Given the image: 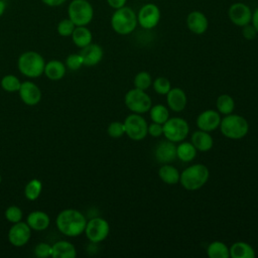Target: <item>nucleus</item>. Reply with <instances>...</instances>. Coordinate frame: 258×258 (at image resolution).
Segmentation results:
<instances>
[{"instance_id":"obj_11","label":"nucleus","mask_w":258,"mask_h":258,"mask_svg":"<svg viewBox=\"0 0 258 258\" xmlns=\"http://www.w3.org/2000/svg\"><path fill=\"white\" fill-rule=\"evenodd\" d=\"M160 20V10L153 3L144 4L138 11L137 22L144 29L154 28Z\"/></svg>"},{"instance_id":"obj_9","label":"nucleus","mask_w":258,"mask_h":258,"mask_svg":"<svg viewBox=\"0 0 258 258\" xmlns=\"http://www.w3.org/2000/svg\"><path fill=\"white\" fill-rule=\"evenodd\" d=\"M125 134L134 141L143 140L147 136L148 124L141 114L132 113L124 120Z\"/></svg>"},{"instance_id":"obj_29","label":"nucleus","mask_w":258,"mask_h":258,"mask_svg":"<svg viewBox=\"0 0 258 258\" xmlns=\"http://www.w3.org/2000/svg\"><path fill=\"white\" fill-rule=\"evenodd\" d=\"M216 106L218 112L222 115H229L233 113L235 109V101L234 99L228 94H222L217 98Z\"/></svg>"},{"instance_id":"obj_42","label":"nucleus","mask_w":258,"mask_h":258,"mask_svg":"<svg viewBox=\"0 0 258 258\" xmlns=\"http://www.w3.org/2000/svg\"><path fill=\"white\" fill-rule=\"evenodd\" d=\"M40 1L48 7H59L67 2V0H40Z\"/></svg>"},{"instance_id":"obj_20","label":"nucleus","mask_w":258,"mask_h":258,"mask_svg":"<svg viewBox=\"0 0 258 258\" xmlns=\"http://www.w3.org/2000/svg\"><path fill=\"white\" fill-rule=\"evenodd\" d=\"M26 223L33 231H44L50 224V218L45 212L37 210L28 214Z\"/></svg>"},{"instance_id":"obj_24","label":"nucleus","mask_w":258,"mask_h":258,"mask_svg":"<svg viewBox=\"0 0 258 258\" xmlns=\"http://www.w3.org/2000/svg\"><path fill=\"white\" fill-rule=\"evenodd\" d=\"M71 37L74 44L80 48L87 46L93 40V34L87 26H76Z\"/></svg>"},{"instance_id":"obj_44","label":"nucleus","mask_w":258,"mask_h":258,"mask_svg":"<svg viewBox=\"0 0 258 258\" xmlns=\"http://www.w3.org/2000/svg\"><path fill=\"white\" fill-rule=\"evenodd\" d=\"M251 22H252V25L254 26V28L256 29V31L258 33V8H256L254 10V12H252Z\"/></svg>"},{"instance_id":"obj_43","label":"nucleus","mask_w":258,"mask_h":258,"mask_svg":"<svg viewBox=\"0 0 258 258\" xmlns=\"http://www.w3.org/2000/svg\"><path fill=\"white\" fill-rule=\"evenodd\" d=\"M108 5L114 9H119L123 6H125L127 0H106Z\"/></svg>"},{"instance_id":"obj_19","label":"nucleus","mask_w":258,"mask_h":258,"mask_svg":"<svg viewBox=\"0 0 258 258\" xmlns=\"http://www.w3.org/2000/svg\"><path fill=\"white\" fill-rule=\"evenodd\" d=\"M186 26L195 34H203L207 31L209 21L201 11H192L186 17Z\"/></svg>"},{"instance_id":"obj_18","label":"nucleus","mask_w":258,"mask_h":258,"mask_svg":"<svg viewBox=\"0 0 258 258\" xmlns=\"http://www.w3.org/2000/svg\"><path fill=\"white\" fill-rule=\"evenodd\" d=\"M166 103L173 112H181L187 104L186 94L180 88H171L166 94Z\"/></svg>"},{"instance_id":"obj_4","label":"nucleus","mask_w":258,"mask_h":258,"mask_svg":"<svg viewBox=\"0 0 258 258\" xmlns=\"http://www.w3.org/2000/svg\"><path fill=\"white\" fill-rule=\"evenodd\" d=\"M219 128L225 137L238 140L247 135L249 131V124L243 116L231 113L229 115H225L221 120Z\"/></svg>"},{"instance_id":"obj_2","label":"nucleus","mask_w":258,"mask_h":258,"mask_svg":"<svg viewBox=\"0 0 258 258\" xmlns=\"http://www.w3.org/2000/svg\"><path fill=\"white\" fill-rule=\"evenodd\" d=\"M210 177L209 168L202 163H195L183 169L179 176V182L186 190L202 188Z\"/></svg>"},{"instance_id":"obj_3","label":"nucleus","mask_w":258,"mask_h":258,"mask_svg":"<svg viewBox=\"0 0 258 258\" xmlns=\"http://www.w3.org/2000/svg\"><path fill=\"white\" fill-rule=\"evenodd\" d=\"M45 60L43 56L34 50L22 52L17 59L18 71L29 79H35L43 75Z\"/></svg>"},{"instance_id":"obj_13","label":"nucleus","mask_w":258,"mask_h":258,"mask_svg":"<svg viewBox=\"0 0 258 258\" xmlns=\"http://www.w3.org/2000/svg\"><path fill=\"white\" fill-rule=\"evenodd\" d=\"M228 16L232 23L237 26H245L251 22L252 11L248 5L242 2L234 3L228 10Z\"/></svg>"},{"instance_id":"obj_5","label":"nucleus","mask_w":258,"mask_h":258,"mask_svg":"<svg viewBox=\"0 0 258 258\" xmlns=\"http://www.w3.org/2000/svg\"><path fill=\"white\" fill-rule=\"evenodd\" d=\"M137 23V15L127 6L115 9V12L111 16V26L113 30L121 35H127L133 32Z\"/></svg>"},{"instance_id":"obj_26","label":"nucleus","mask_w":258,"mask_h":258,"mask_svg":"<svg viewBox=\"0 0 258 258\" xmlns=\"http://www.w3.org/2000/svg\"><path fill=\"white\" fill-rule=\"evenodd\" d=\"M158 176L166 184H176L179 182L180 172L171 163H166L158 169Z\"/></svg>"},{"instance_id":"obj_1","label":"nucleus","mask_w":258,"mask_h":258,"mask_svg":"<svg viewBox=\"0 0 258 258\" xmlns=\"http://www.w3.org/2000/svg\"><path fill=\"white\" fill-rule=\"evenodd\" d=\"M58 231L68 237H78L84 233L87 219L76 209H66L58 213L55 219Z\"/></svg>"},{"instance_id":"obj_8","label":"nucleus","mask_w":258,"mask_h":258,"mask_svg":"<svg viewBox=\"0 0 258 258\" xmlns=\"http://www.w3.org/2000/svg\"><path fill=\"white\" fill-rule=\"evenodd\" d=\"M163 135L171 142L179 143L183 141L189 132V126L187 122L180 117L168 118L167 121L162 124Z\"/></svg>"},{"instance_id":"obj_15","label":"nucleus","mask_w":258,"mask_h":258,"mask_svg":"<svg viewBox=\"0 0 258 258\" xmlns=\"http://www.w3.org/2000/svg\"><path fill=\"white\" fill-rule=\"evenodd\" d=\"M221 120V114L218 111L209 109L199 114L197 118V126L200 130L212 132L219 128Z\"/></svg>"},{"instance_id":"obj_7","label":"nucleus","mask_w":258,"mask_h":258,"mask_svg":"<svg viewBox=\"0 0 258 258\" xmlns=\"http://www.w3.org/2000/svg\"><path fill=\"white\" fill-rule=\"evenodd\" d=\"M124 102L126 107L136 114H143L149 111L152 106V101L146 91L139 89L129 90L124 97Z\"/></svg>"},{"instance_id":"obj_35","label":"nucleus","mask_w":258,"mask_h":258,"mask_svg":"<svg viewBox=\"0 0 258 258\" xmlns=\"http://www.w3.org/2000/svg\"><path fill=\"white\" fill-rule=\"evenodd\" d=\"M76 25L73 23V21L68 17V18H63L61 19L56 26V31L60 36L63 37H68L71 36L74 29H75Z\"/></svg>"},{"instance_id":"obj_12","label":"nucleus","mask_w":258,"mask_h":258,"mask_svg":"<svg viewBox=\"0 0 258 258\" xmlns=\"http://www.w3.org/2000/svg\"><path fill=\"white\" fill-rule=\"evenodd\" d=\"M31 229L26 222H18L12 224L8 231V241L15 247H22L26 245L31 238Z\"/></svg>"},{"instance_id":"obj_25","label":"nucleus","mask_w":258,"mask_h":258,"mask_svg":"<svg viewBox=\"0 0 258 258\" xmlns=\"http://www.w3.org/2000/svg\"><path fill=\"white\" fill-rule=\"evenodd\" d=\"M229 249L232 258H254L256 256L254 248L243 241L235 242Z\"/></svg>"},{"instance_id":"obj_32","label":"nucleus","mask_w":258,"mask_h":258,"mask_svg":"<svg viewBox=\"0 0 258 258\" xmlns=\"http://www.w3.org/2000/svg\"><path fill=\"white\" fill-rule=\"evenodd\" d=\"M1 88L8 93H15L18 92L21 82L20 80L14 75H6L1 79Z\"/></svg>"},{"instance_id":"obj_37","label":"nucleus","mask_w":258,"mask_h":258,"mask_svg":"<svg viewBox=\"0 0 258 258\" xmlns=\"http://www.w3.org/2000/svg\"><path fill=\"white\" fill-rule=\"evenodd\" d=\"M107 133L112 138H120L125 134V127L124 123L120 121H113L109 124L107 128Z\"/></svg>"},{"instance_id":"obj_34","label":"nucleus","mask_w":258,"mask_h":258,"mask_svg":"<svg viewBox=\"0 0 258 258\" xmlns=\"http://www.w3.org/2000/svg\"><path fill=\"white\" fill-rule=\"evenodd\" d=\"M4 216H5V219L9 223L14 224V223H18L22 220L23 212L18 206H10L5 210Z\"/></svg>"},{"instance_id":"obj_10","label":"nucleus","mask_w":258,"mask_h":258,"mask_svg":"<svg viewBox=\"0 0 258 258\" xmlns=\"http://www.w3.org/2000/svg\"><path fill=\"white\" fill-rule=\"evenodd\" d=\"M84 233L90 242L100 243L108 237L110 233V225L103 218H92L87 221Z\"/></svg>"},{"instance_id":"obj_23","label":"nucleus","mask_w":258,"mask_h":258,"mask_svg":"<svg viewBox=\"0 0 258 258\" xmlns=\"http://www.w3.org/2000/svg\"><path fill=\"white\" fill-rule=\"evenodd\" d=\"M67 72L66 64L58 59H51L45 62L43 75L50 81L61 80Z\"/></svg>"},{"instance_id":"obj_22","label":"nucleus","mask_w":258,"mask_h":258,"mask_svg":"<svg viewBox=\"0 0 258 258\" xmlns=\"http://www.w3.org/2000/svg\"><path fill=\"white\" fill-rule=\"evenodd\" d=\"M52 258H76L77 249L75 245L69 241L60 240L51 245Z\"/></svg>"},{"instance_id":"obj_30","label":"nucleus","mask_w":258,"mask_h":258,"mask_svg":"<svg viewBox=\"0 0 258 258\" xmlns=\"http://www.w3.org/2000/svg\"><path fill=\"white\" fill-rule=\"evenodd\" d=\"M42 191V182L37 178L30 179L24 186V197L28 201H35Z\"/></svg>"},{"instance_id":"obj_14","label":"nucleus","mask_w":258,"mask_h":258,"mask_svg":"<svg viewBox=\"0 0 258 258\" xmlns=\"http://www.w3.org/2000/svg\"><path fill=\"white\" fill-rule=\"evenodd\" d=\"M18 94L21 101L27 106H35L41 100V91L39 87L31 81L21 82Z\"/></svg>"},{"instance_id":"obj_33","label":"nucleus","mask_w":258,"mask_h":258,"mask_svg":"<svg viewBox=\"0 0 258 258\" xmlns=\"http://www.w3.org/2000/svg\"><path fill=\"white\" fill-rule=\"evenodd\" d=\"M133 84H134V87H135L136 89L146 91V90L149 89V87L152 85L151 76L149 75V73H147V72H145V71L139 72V73L134 77Z\"/></svg>"},{"instance_id":"obj_16","label":"nucleus","mask_w":258,"mask_h":258,"mask_svg":"<svg viewBox=\"0 0 258 258\" xmlns=\"http://www.w3.org/2000/svg\"><path fill=\"white\" fill-rule=\"evenodd\" d=\"M155 159L162 164L173 162L176 157V145L169 140L161 141L154 150Z\"/></svg>"},{"instance_id":"obj_27","label":"nucleus","mask_w":258,"mask_h":258,"mask_svg":"<svg viewBox=\"0 0 258 258\" xmlns=\"http://www.w3.org/2000/svg\"><path fill=\"white\" fill-rule=\"evenodd\" d=\"M197 151L191 142L183 140L176 146V157L183 162H189L196 158Z\"/></svg>"},{"instance_id":"obj_36","label":"nucleus","mask_w":258,"mask_h":258,"mask_svg":"<svg viewBox=\"0 0 258 258\" xmlns=\"http://www.w3.org/2000/svg\"><path fill=\"white\" fill-rule=\"evenodd\" d=\"M154 91L159 95H166L171 89V84L167 78L158 77L152 82Z\"/></svg>"},{"instance_id":"obj_17","label":"nucleus","mask_w":258,"mask_h":258,"mask_svg":"<svg viewBox=\"0 0 258 258\" xmlns=\"http://www.w3.org/2000/svg\"><path fill=\"white\" fill-rule=\"evenodd\" d=\"M80 54L83 59V63L86 67L97 66L103 58L104 51L101 45L91 42L87 46L81 48Z\"/></svg>"},{"instance_id":"obj_6","label":"nucleus","mask_w":258,"mask_h":258,"mask_svg":"<svg viewBox=\"0 0 258 258\" xmlns=\"http://www.w3.org/2000/svg\"><path fill=\"white\" fill-rule=\"evenodd\" d=\"M68 17L76 26H87L94 18V8L88 0H72L68 6Z\"/></svg>"},{"instance_id":"obj_45","label":"nucleus","mask_w":258,"mask_h":258,"mask_svg":"<svg viewBox=\"0 0 258 258\" xmlns=\"http://www.w3.org/2000/svg\"><path fill=\"white\" fill-rule=\"evenodd\" d=\"M6 9H7V1L0 0V17L5 13Z\"/></svg>"},{"instance_id":"obj_28","label":"nucleus","mask_w":258,"mask_h":258,"mask_svg":"<svg viewBox=\"0 0 258 258\" xmlns=\"http://www.w3.org/2000/svg\"><path fill=\"white\" fill-rule=\"evenodd\" d=\"M207 254L210 258H229L230 249L225 243L221 241H214L209 244Z\"/></svg>"},{"instance_id":"obj_39","label":"nucleus","mask_w":258,"mask_h":258,"mask_svg":"<svg viewBox=\"0 0 258 258\" xmlns=\"http://www.w3.org/2000/svg\"><path fill=\"white\" fill-rule=\"evenodd\" d=\"M51 252H52L51 245L45 242H40L34 247V255L37 258L51 257Z\"/></svg>"},{"instance_id":"obj_21","label":"nucleus","mask_w":258,"mask_h":258,"mask_svg":"<svg viewBox=\"0 0 258 258\" xmlns=\"http://www.w3.org/2000/svg\"><path fill=\"white\" fill-rule=\"evenodd\" d=\"M190 142L196 147V149L201 152H207L211 150L214 146V140L210 132L203 131L200 129L192 133Z\"/></svg>"},{"instance_id":"obj_38","label":"nucleus","mask_w":258,"mask_h":258,"mask_svg":"<svg viewBox=\"0 0 258 258\" xmlns=\"http://www.w3.org/2000/svg\"><path fill=\"white\" fill-rule=\"evenodd\" d=\"M64 64L71 71H78L79 69H81L84 66L83 59H82V56L80 53L69 54L66 58Z\"/></svg>"},{"instance_id":"obj_40","label":"nucleus","mask_w":258,"mask_h":258,"mask_svg":"<svg viewBox=\"0 0 258 258\" xmlns=\"http://www.w3.org/2000/svg\"><path fill=\"white\" fill-rule=\"evenodd\" d=\"M147 133H148L151 137H154V138L163 135V127H162V124L152 122L151 124L148 125Z\"/></svg>"},{"instance_id":"obj_41","label":"nucleus","mask_w":258,"mask_h":258,"mask_svg":"<svg viewBox=\"0 0 258 258\" xmlns=\"http://www.w3.org/2000/svg\"><path fill=\"white\" fill-rule=\"evenodd\" d=\"M242 34H243L244 38H246V39H248V40H252V39H254V38L256 37V35H257L258 33H257V31H256V29L254 28L253 25L247 24V25L243 26Z\"/></svg>"},{"instance_id":"obj_31","label":"nucleus","mask_w":258,"mask_h":258,"mask_svg":"<svg viewBox=\"0 0 258 258\" xmlns=\"http://www.w3.org/2000/svg\"><path fill=\"white\" fill-rule=\"evenodd\" d=\"M149 115L152 122L159 124H164L169 118L168 109L162 104L151 106V108L149 109Z\"/></svg>"},{"instance_id":"obj_46","label":"nucleus","mask_w":258,"mask_h":258,"mask_svg":"<svg viewBox=\"0 0 258 258\" xmlns=\"http://www.w3.org/2000/svg\"><path fill=\"white\" fill-rule=\"evenodd\" d=\"M1 181H2V177H1V174H0V184H1Z\"/></svg>"}]
</instances>
